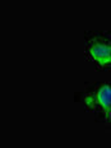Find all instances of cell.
Masks as SVG:
<instances>
[{
	"label": "cell",
	"instance_id": "obj_1",
	"mask_svg": "<svg viewBox=\"0 0 111 148\" xmlns=\"http://www.w3.org/2000/svg\"><path fill=\"white\" fill-rule=\"evenodd\" d=\"M86 103L89 109H100L106 118H110L111 111V91L109 83H103L93 93L86 96Z\"/></svg>",
	"mask_w": 111,
	"mask_h": 148
},
{
	"label": "cell",
	"instance_id": "obj_2",
	"mask_svg": "<svg viewBox=\"0 0 111 148\" xmlns=\"http://www.w3.org/2000/svg\"><path fill=\"white\" fill-rule=\"evenodd\" d=\"M88 54L91 59L101 66H109L111 64L110 44L101 41H93L88 45Z\"/></svg>",
	"mask_w": 111,
	"mask_h": 148
}]
</instances>
